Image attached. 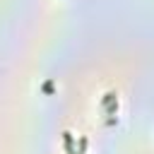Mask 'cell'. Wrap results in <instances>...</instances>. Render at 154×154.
Segmentation results:
<instances>
[{"mask_svg":"<svg viewBox=\"0 0 154 154\" xmlns=\"http://www.w3.org/2000/svg\"><path fill=\"white\" fill-rule=\"evenodd\" d=\"M63 142H65V152H67V154H82V152H75V144H72V132H63Z\"/></svg>","mask_w":154,"mask_h":154,"instance_id":"6da1fadb","label":"cell"}]
</instances>
